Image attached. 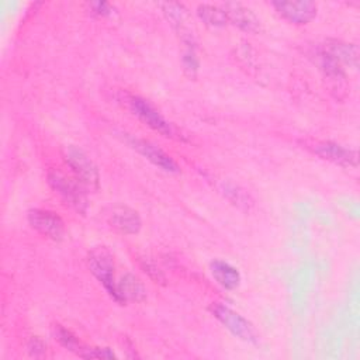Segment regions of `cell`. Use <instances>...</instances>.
Masks as SVG:
<instances>
[{
  "label": "cell",
  "mask_w": 360,
  "mask_h": 360,
  "mask_svg": "<svg viewBox=\"0 0 360 360\" xmlns=\"http://www.w3.org/2000/svg\"><path fill=\"white\" fill-rule=\"evenodd\" d=\"M48 181L56 194L73 210L84 214L89 205L86 186L76 177H69L58 170H51L48 173Z\"/></svg>",
  "instance_id": "6da1fadb"
},
{
  "label": "cell",
  "mask_w": 360,
  "mask_h": 360,
  "mask_svg": "<svg viewBox=\"0 0 360 360\" xmlns=\"http://www.w3.org/2000/svg\"><path fill=\"white\" fill-rule=\"evenodd\" d=\"M89 269L96 278L103 284L105 291L117 301V283L114 277V259L110 250L104 246L90 250L87 257Z\"/></svg>",
  "instance_id": "7a4b0ae2"
},
{
  "label": "cell",
  "mask_w": 360,
  "mask_h": 360,
  "mask_svg": "<svg viewBox=\"0 0 360 360\" xmlns=\"http://www.w3.org/2000/svg\"><path fill=\"white\" fill-rule=\"evenodd\" d=\"M63 159L77 180H80L89 188H98V170L82 149L76 146H66L63 149Z\"/></svg>",
  "instance_id": "3957f363"
},
{
  "label": "cell",
  "mask_w": 360,
  "mask_h": 360,
  "mask_svg": "<svg viewBox=\"0 0 360 360\" xmlns=\"http://www.w3.org/2000/svg\"><path fill=\"white\" fill-rule=\"evenodd\" d=\"M214 316L236 338L245 342H256V332L252 323L229 307L215 302L211 305Z\"/></svg>",
  "instance_id": "277c9868"
},
{
  "label": "cell",
  "mask_w": 360,
  "mask_h": 360,
  "mask_svg": "<svg viewBox=\"0 0 360 360\" xmlns=\"http://www.w3.org/2000/svg\"><path fill=\"white\" fill-rule=\"evenodd\" d=\"M129 108L131 111L149 128L153 131L162 134L163 136H173L174 129L169 121L165 120V117L145 98L138 96H131L129 100Z\"/></svg>",
  "instance_id": "5b68a950"
},
{
  "label": "cell",
  "mask_w": 360,
  "mask_h": 360,
  "mask_svg": "<svg viewBox=\"0 0 360 360\" xmlns=\"http://www.w3.org/2000/svg\"><path fill=\"white\" fill-rule=\"evenodd\" d=\"M28 222L37 232H39L41 235L55 242L62 240L65 236V222L53 211L39 210V208L30 210Z\"/></svg>",
  "instance_id": "8992f818"
},
{
  "label": "cell",
  "mask_w": 360,
  "mask_h": 360,
  "mask_svg": "<svg viewBox=\"0 0 360 360\" xmlns=\"http://www.w3.org/2000/svg\"><path fill=\"white\" fill-rule=\"evenodd\" d=\"M312 150L321 159L329 160L342 167H356L357 166V153L353 149L345 148L336 142L330 141H318L312 145Z\"/></svg>",
  "instance_id": "52a82bcc"
},
{
  "label": "cell",
  "mask_w": 360,
  "mask_h": 360,
  "mask_svg": "<svg viewBox=\"0 0 360 360\" xmlns=\"http://www.w3.org/2000/svg\"><path fill=\"white\" fill-rule=\"evenodd\" d=\"M128 142L135 150H138L142 156H145L149 162H152L155 166L160 167L162 170L169 172V173H177L179 172V166L173 160V158L170 155H167L165 150H162L159 146L152 143L150 141L129 136Z\"/></svg>",
  "instance_id": "ba28073f"
},
{
  "label": "cell",
  "mask_w": 360,
  "mask_h": 360,
  "mask_svg": "<svg viewBox=\"0 0 360 360\" xmlns=\"http://www.w3.org/2000/svg\"><path fill=\"white\" fill-rule=\"evenodd\" d=\"M277 13L292 24H307L316 15V4L308 0L300 1H273Z\"/></svg>",
  "instance_id": "9c48e42d"
},
{
  "label": "cell",
  "mask_w": 360,
  "mask_h": 360,
  "mask_svg": "<svg viewBox=\"0 0 360 360\" xmlns=\"http://www.w3.org/2000/svg\"><path fill=\"white\" fill-rule=\"evenodd\" d=\"M108 224L124 235H135L142 226L139 214L128 205H114L108 212Z\"/></svg>",
  "instance_id": "30bf717a"
},
{
  "label": "cell",
  "mask_w": 360,
  "mask_h": 360,
  "mask_svg": "<svg viewBox=\"0 0 360 360\" xmlns=\"http://www.w3.org/2000/svg\"><path fill=\"white\" fill-rule=\"evenodd\" d=\"M221 6L226 14L228 24H232L246 32L260 31V20L250 8L240 3H225Z\"/></svg>",
  "instance_id": "8fae6325"
},
{
  "label": "cell",
  "mask_w": 360,
  "mask_h": 360,
  "mask_svg": "<svg viewBox=\"0 0 360 360\" xmlns=\"http://www.w3.org/2000/svg\"><path fill=\"white\" fill-rule=\"evenodd\" d=\"M146 298L143 283L134 274L127 273L117 283V302H141Z\"/></svg>",
  "instance_id": "7c38bea8"
},
{
  "label": "cell",
  "mask_w": 360,
  "mask_h": 360,
  "mask_svg": "<svg viewBox=\"0 0 360 360\" xmlns=\"http://www.w3.org/2000/svg\"><path fill=\"white\" fill-rule=\"evenodd\" d=\"M323 51L342 66L347 65L356 69L359 65V48L354 44H347L338 39H329L326 41Z\"/></svg>",
  "instance_id": "4fadbf2b"
},
{
  "label": "cell",
  "mask_w": 360,
  "mask_h": 360,
  "mask_svg": "<svg viewBox=\"0 0 360 360\" xmlns=\"http://www.w3.org/2000/svg\"><path fill=\"white\" fill-rule=\"evenodd\" d=\"M212 277L225 290H235L240 284V273L232 264L224 260H214L210 266Z\"/></svg>",
  "instance_id": "5bb4252c"
},
{
  "label": "cell",
  "mask_w": 360,
  "mask_h": 360,
  "mask_svg": "<svg viewBox=\"0 0 360 360\" xmlns=\"http://www.w3.org/2000/svg\"><path fill=\"white\" fill-rule=\"evenodd\" d=\"M197 14L205 24L212 25V27H224L228 24L226 14H225L222 6L200 4L197 8Z\"/></svg>",
  "instance_id": "9a60e30c"
},
{
  "label": "cell",
  "mask_w": 360,
  "mask_h": 360,
  "mask_svg": "<svg viewBox=\"0 0 360 360\" xmlns=\"http://www.w3.org/2000/svg\"><path fill=\"white\" fill-rule=\"evenodd\" d=\"M219 190L224 193V195L231 201L233 202L235 205H239V207H245V208H249L253 201L252 198L249 197V194L242 190L239 186L231 183V181H221L219 184Z\"/></svg>",
  "instance_id": "2e32d148"
},
{
  "label": "cell",
  "mask_w": 360,
  "mask_h": 360,
  "mask_svg": "<svg viewBox=\"0 0 360 360\" xmlns=\"http://www.w3.org/2000/svg\"><path fill=\"white\" fill-rule=\"evenodd\" d=\"M87 6L93 14L100 15V17L110 15L112 11V6L107 1H90V3H87Z\"/></svg>",
  "instance_id": "e0dca14e"
}]
</instances>
